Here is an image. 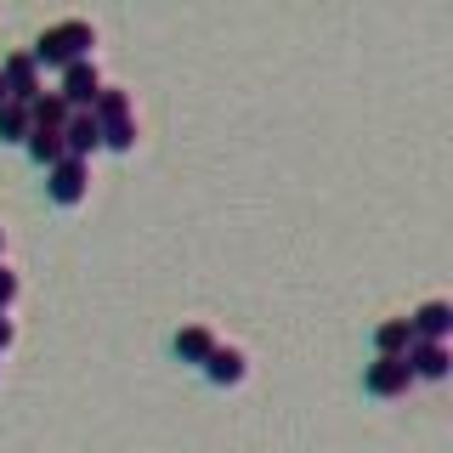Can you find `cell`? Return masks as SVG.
I'll return each instance as SVG.
<instances>
[{
    "label": "cell",
    "instance_id": "cell-1",
    "mask_svg": "<svg viewBox=\"0 0 453 453\" xmlns=\"http://www.w3.org/2000/svg\"><path fill=\"white\" fill-rule=\"evenodd\" d=\"M91 46H96V28L85 23V18H68V23H51L46 35L35 40V68L46 63V68H68V63H85L91 57Z\"/></svg>",
    "mask_w": 453,
    "mask_h": 453
},
{
    "label": "cell",
    "instance_id": "cell-2",
    "mask_svg": "<svg viewBox=\"0 0 453 453\" xmlns=\"http://www.w3.org/2000/svg\"><path fill=\"white\" fill-rule=\"evenodd\" d=\"M96 91H103V74H96L91 57H85V63H68V68H63V85H57V96L68 103V113H91Z\"/></svg>",
    "mask_w": 453,
    "mask_h": 453
},
{
    "label": "cell",
    "instance_id": "cell-3",
    "mask_svg": "<svg viewBox=\"0 0 453 453\" xmlns=\"http://www.w3.org/2000/svg\"><path fill=\"white\" fill-rule=\"evenodd\" d=\"M46 193L57 198V204H80L85 193H91V165H80V159H57L46 170Z\"/></svg>",
    "mask_w": 453,
    "mask_h": 453
},
{
    "label": "cell",
    "instance_id": "cell-4",
    "mask_svg": "<svg viewBox=\"0 0 453 453\" xmlns=\"http://www.w3.org/2000/svg\"><path fill=\"white\" fill-rule=\"evenodd\" d=\"M0 85H6L12 103L28 108V103L40 96V68H35V57H28V51H12L6 63H0Z\"/></svg>",
    "mask_w": 453,
    "mask_h": 453
},
{
    "label": "cell",
    "instance_id": "cell-5",
    "mask_svg": "<svg viewBox=\"0 0 453 453\" xmlns=\"http://www.w3.org/2000/svg\"><path fill=\"white\" fill-rule=\"evenodd\" d=\"M403 363H408V374H414V380H448V368H453L442 340H414Z\"/></svg>",
    "mask_w": 453,
    "mask_h": 453
},
{
    "label": "cell",
    "instance_id": "cell-6",
    "mask_svg": "<svg viewBox=\"0 0 453 453\" xmlns=\"http://www.w3.org/2000/svg\"><path fill=\"white\" fill-rule=\"evenodd\" d=\"M363 386L374 391V396H403L408 386H414V374H408L403 357H374V363H368V374H363Z\"/></svg>",
    "mask_w": 453,
    "mask_h": 453
},
{
    "label": "cell",
    "instance_id": "cell-7",
    "mask_svg": "<svg viewBox=\"0 0 453 453\" xmlns=\"http://www.w3.org/2000/svg\"><path fill=\"white\" fill-rule=\"evenodd\" d=\"M96 148H103V125H96L91 113H68V125H63V153L85 165Z\"/></svg>",
    "mask_w": 453,
    "mask_h": 453
},
{
    "label": "cell",
    "instance_id": "cell-8",
    "mask_svg": "<svg viewBox=\"0 0 453 453\" xmlns=\"http://www.w3.org/2000/svg\"><path fill=\"white\" fill-rule=\"evenodd\" d=\"M408 329H414V340H442L448 346V329H453V306L448 301H425L414 318H408Z\"/></svg>",
    "mask_w": 453,
    "mask_h": 453
},
{
    "label": "cell",
    "instance_id": "cell-9",
    "mask_svg": "<svg viewBox=\"0 0 453 453\" xmlns=\"http://www.w3.org/2000/svg\"><path fill=\"white\" fill-rule=\"evenodd\" d=\"M204 374L216 380V386H238V380L250 374V357L238 346H216V351H210V363H204Z\"/></svg>",
    "mask_w": 453,
    "mask_h": 453
},
{
    "label": "cell",
    "instance_id": "cell-10",
    "mask_svg": "<svg viewBox=\"0 0 453 453\" xmlns=\"http://www.w3.org/2000/svg\"><path fill=\"white\" fill-rule=\"evenodd\" d=\"M63 125H68V103L57 91H40L28 103V131H63Z\"/></svg>",
    "mask_w": 453,
    "mask_h": 453
},
{
    "label": "cell",
    "instance_id": "cell-11",
    "mask_svg": "<svg viewBox=\"0 0 453 453\" xmlns=\"http://www.w3.org/2000/svg\"><path fill=\"white\" fill-rule=\"evenodd\" d=\"M374 346H380V357H408V346H414L408 318H386V323L374 329Z\"/></svg>",
    "mask_w": 453,
    "mask_h": 453
},
{
    "label": "cell",
    "instance_id": "cell-12",
    "mask_svg": "<svg viewBox=\"0 0 453 453\" xmlns=\"http://www.w3.org/2000/svg\"><path fill=\"white\" fill-rule=\"evenodd\" d=\"M91 119H96V125L131 119V91H125V85H103V91H96V103H91Z\"/></svg>",
    "mask_w": 453,
    "mask_h": 453
},
{
    "label": "cell",
    "instance_id": "cell-13",
    "mask_svg": "<svg viewBox=\"0 0 453 453\" xmlns=\"http://www.w3.org/2000/svg\"><path fill=\"white\" fill-rule=\"evenodd\" d=\"M210 351H216V334L198 329V323L176 334V357H181V363H198V368H204V363H210Z\"/></svg>",
    "mask_w": 453,
    "mask_h": 453
},
{
    "label": "cell",
    "instance_id": "cell-14",
    "mask_svg": "<svg viewBox=\"0 0 453 453\" xmlns=\"http://www.w3.org/2000/svg\"><path fill=\"white\" fill-rule=\"evenodd\" d=\"M28 159H35V165H57V159H68V153H63V131H28Z\"/></svg>",
    "mask_w": 453,
    "mask_h": 453
},
{
    "label": "cell",
    "instance_id": "cell-15",
    "mask_svg": "<svg viewBox=\"0 0 453 453\" xmlns=\"http://www.w3.org/2000/svg\"><path fill=\"white\" fill-rule=\"evenodd\" d=\"M0 142H28V108L0 103Z\"/></svg>",
    "mask_w": 453,
    "mask_h": 453
},
{
    "label": "cell",
    "instance_id": "cell-16",
    "mask_svg": "<svg viewBox=\"0 0 453 453\" xmlns=\"http://www.w3.org/2000/svg\"><path fill=\"white\" fill-rule=\"evenodd\" d=\"M103 148L131 153V148H136V119H108V125H103Z\"/></svg>",
    "mask_w": 453,
    "mask_h": 453
},
{
    "label": "cell",
    "instance_id": "cell-17",
    "mask_svg": "<svg viewBox=\"0 0 453 453\" xmlns=\"http://www.w3.org/2000/svg\"><path fill=\"white\" fill-rule=\"evenodd\" d=\"M18 289H23V283H18V273H12V266L0 261V318L12 311V301H18Z\"/></svg>",
    "mask_w": 453,
    "mask_h": 453
},
{
    "label": "cell",
    "instance_id": "cell-18",
    "mask_svg": "<svg viewBox=\"0 0 453 453\" xmlns=\"http://www.w3.org/2000/svg\"><path fill=\"white\" fill-rule=\"evenodd\" d=\"M12 340H18V329H12V318H0V351H6Z\"/></svg>",
    "mask_w": 453,
    "mask_h": 453
},
{
    "label": "cell",
    "instance_id": "cell-19",
    "mask_svg": "<svg viewBox=\"0 0 453 453\" xmlns=\"http://www.w3.org/2000/svg\"><path fill=\"white\" fill-rule=\"evenodd\" d=\"M0 103H12V96H6V85H0Z\"/></svg>",
    "mask_w": 453,
    "mask_h": 453
},
{
    "label": "cell",
    "instance_id": "cell-20",
    "mask_svg": "<svg viewBox=\"0 0 453 453\" xmlns=\"http://www.w3.org/2000/svg\"><path fill=\"white\" fill-rule=\"evenodd\" d=\"M0 250H6V233H0Z\"/></svg>",
    "mask_w": 453,
    "mask_h": 453
}]
</instances>
